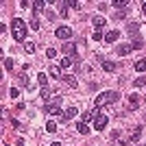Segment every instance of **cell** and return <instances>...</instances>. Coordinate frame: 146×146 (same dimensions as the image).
I'll return each instance as SVG.
<instances>
[{"label":"cell","instance_id":"5bb4252c","mask_svg":"<svg viewBox=\"0 0 146 146\" xmlns=\"http://www.w3.org/2000/svg\"><path fill=\"white\" fill-rule=\"evenodd\" d=\"M74 61H76L74 57H63V59H61V68H70Z\"/></svg>","mask_w":146,"mask_h":146},{"label":"cell","instance_id":"30bf717a","mask_svg":"<svg viewBox=\"0 0 146 146\" xmlns=\"http://www.w3.org/2000/svg\"><path fill=\"white\" fill-rule=\"evenodd\" d=\"M74 116H76V109H74V107H70V109H66V111H63V118H61V120H63V122H68V120H72Z\"/></svg>","mask_w":146,"mask_h":146},{"label":"cell","instance_id":"9c48e42d","mask_svg":"<svg viewBox=\"0 0 146 146\" xmlns=\"http://www.w3.org/2000/svg\"><path fill=\"white\" fill-rule=\"evenodd\" d=\"M92 24L96 26V31H100L105 26V18H103V15H94V18H92Z\"/></svg>","mask_w":146,"mask_h":146},{"label":"cell","instance_id":"d590c367","mask_svg":"<svg viewBox=\"0 0 146 146\" xmlns=\"http://www.w3.org/2000/svg\"><path fill=\"white\" fill-rule=\"evenodd\" d=\"M9 94H11V98H18V96H20V92H18V90H15V87H13V90H11V92H9Z\"/></svg>","mask_w":146,"mask_h":146},{"label":"cell","instance_id":"ffe728a7","mask_svg":"<svg viewBox=\"0 0 146 146\" xmlns=\"http://www.w3.org/2000/svg\"><path fill=\"white\" fill-rule=\"evenodd\" d=\"M133 85H135V87H146V76H140V79H135V81H133Z\"/></svg>","mask_w":146,"mask_h":146},{"label":"cell","instance_id":"4316f807","mask_svg":"<svg viewBox=\"0 0 146 146\" xmlns=\"http://www.w3.org/2000/svg\"><path fill=\"white\" fill-rule=\"evenodd\" d=\"M129 33H131V35H137V31H140V24H129Z\"/></svg>","mask_w":146,"mask_h":146},{"label":"cell","instance_id":"4dcf8cb0","mask_svg":"<svg viewBox=\"0 0 146 146\" xmlns=\"http://www.w3.org/2000/svg\"><path fill=\"white\" fill-rule=\"evenodd\" d=\"M20 83H22V85H26V90H29V87H31L29 79H26V74H20Z\"/></svg>","mask_w":146,"mask_h":146},{"label":"cell","instance_id":"f1b7e54d","mask_svg":"<svg viewBox=\"0 0 146 146\" xmlns=\"http://www.w3.org/2000/svg\"><path fill=\"white\" fill-rule=\"evenodd\" d=\"M100 39H105L103 31H94V42H100Z\"/></svg>","mask_w":146,"mask_h":146},{"label":"cell","instance_id":"cb8c5ba5","mask_svg":"<svg viewBox=\"0 0 146 146\" xmlns=\"http://www.w3.org/2000/svg\"><path fill=\"white\" fill-rule=\"evenodd\" d=\"M46 131H48V133H55V131H57V124H55L52 120H50V122H46Z\"/></svg>","mask_w":146,"mask_h":146},{"label":"cell","instance_id":"d6a6232c","mask_svg":"<svg viewBox=\"0 0 146 146\" xmlns=\"http://www.w3.org/2000/svg\"><path fill=\"white\" fill-rule=\"evenodd\" d=\"M5 70H9V72L13 70V59H5Z\"/></svg>","mask_w":146,"mask_h":146},{"label":"cell","instance_id":"7a4b0ae2","mask_svg":"<svg viewBox=\"0 0 146 146\" xmlns=\"http://www.w3.org/2000/svg\"><path fill=\"white\" fill-rule=\"evenodd\" d=\"M118 98H120L118 92H103V94L96 96V100H94V109H100V107L107 105V103H118Z\"/></svg>","mask_w":146,"mask_h":146},{"label":"cell","instance_id":"f546056e","mask_svg":"<svg viewBox=\"0 0 146 146\" xmlns=\"http://www.w3.org/2000/svg\"><path fill=\"white\" fill-rule=\"evenodd\" d=\"M63 7H70V9H76V7H79V2H76V0H68V2H63Z\"/></svg>","mask_w":146,"mask_h":146},{"label":"cell","instance_id":"5b68a950","mask_svg":"<svg viewBox=\"0 0 146 146\" xmlns=\"http://www.w3.org/2000/svg\"><path fill=\"white\" fill-rule=\"evenodd\" d=\"M107 127V116H96V120H94V131H103V129Z\"/></svg>","mask_w":146,"mask_h":146},{"label":"cell","instance_id":"7c38bea8","mask_svg":"<svg viewBox=\"0 0 146 146\" xmlns=\"http://www.w3.org/2000/svg\"><path fill=\"white\" fill-rule=\"evenodd\" d=\"M118 35H120V33H118V31H109V33H107V35H105V42H109V44H113L118 39Z\"/></svg>","mask_w":146,"mask_h":146},{"label":"cell","instance_id":"484cf974","mask_svg":"<svg viewBox=\"0 0 146 146\" xmlns=\"http://www.w3.org/2000/svg\"><path fill=\"white\" fill-rule=\"evenodd\" d=\"M39 96H42L44 100H48V98H50V90H48V87H42V92H39Z\"/></svg>","mask_w":146,"mask_h":146},{"label":"cell","instance_id":"44dd1931","mask_svg":"<svg viewBox=\"0 0 146 146\" xmlns=\"http://www.w3.org/2000/svg\"><path fill=\"white\" fill-rule=\"evenodd\" d=\"M39 26H42V24H39L37 15H33V20H31V29H33V31H39Z\"/></svg>","mask_w":146,"mask_h":146},{"label":"cell","instance_id":"277c9868","mask_svg":"<svg viewBox=\"0 0 146 146\" xmlns=\"http://www.w3.org/2000/svg\"><path fill=\"white\" fill-rule=\"evenodd\" d=\"M55 35L59 37V39H70V37H72V29H68V26H59V29L55 31Z\"/></svg>","mask_w":146,"mask_h":146},{"label":"cell","instance_id":"836d02e7","mask_svg":"<svg viewBox=\"0 0 146 146\" xmlns=\"http://www.w3.org/2000/svg\"><path fill=\"white\" fill-rule=\"evenodd\" d=\"M142 46H144V42H142V39H135V42H133V48H142Z\"/></svg>","mask_w":146,"mask_h":146},{"label":"cell","instance_id":"ac0fdd59","mask_svg":"<svg viewBox=\"0 0 146 146\" xmlns=\"http://www.w3.org/2000/svg\"><path fill=\"white\" fill-rule=\"evenodd\" d=\"M124 7H129V0H116L113 2V9H124Z\"/></svg>","mask_w":146,"mask_h":146},{"label":"cell","instance_id":"9a60e30c","mask_svg":"<svg viewBox=\"0 0 146 146\" xmlns=\"http://www.w3.org/2000/svg\"><path fill=\"white\" fill-rule=\"evenodd\" d=\"M103 70H105V72H113V70H116V63H111V61H103Z\"/></svg>","mask_w":146,"mask_h":146},{"label":"cell","instance_id":"8fae6325","mask_svg":"<svg viewBox=\"0 0 146 146\" xmlns=\"http://www.w3.org/2000/svg\"><path fill=\"white\" fill-rule=\"evenodd\" d=\"M140 137H142V127H135V129H133V133H131V137H129V142H133V144H135Z\"/></svg>","mask_w":146,"mask_h":146},{"label":"cell","instance_id":"8992f818","mask_svg":"<svg viewBox=\"0 0 146 146\" xmlns=\"http://www.w3.org/2000/svg\"><path fill=\"white\" fill-rule=\"evenodd\" d=\"M63 52H66L68 57H74V59H76V46H74L72 42H68V44H63Z\"/></svg>","mask_w":146,"mask_h":146},{"label":"cell","instance_id":"603a6c76","mask_svg":"<svg viewBox=\"0 0 146 146\" xmlns=\"http://www.w3.org/2000/svg\"><path fill=\"white\" fill-rule=\"evenodd\" d=\"M92 118H94V111H85V113H83V118H81V120H83V124H87V122H90Z\"/></svg>","mask_w":146,"mask_h":146},{"label":"cell","instance_id":"8d00e7d4","mask_svg":"<svg viewBox=\"0 0 146 146\" xmlns=\"http://www.w3.org/2000/svg\"><path fill=\"white\" fill-rule=\"evenodd\" d=\"M142 11H144V13H146V2H142Z\"/></svg>","mask_w":146,"mask_h":146},{"label":"cell","instance_id":"d4e9b609","mask_svg":"<svg viewBox=\"0 0 146 146\" xmlns=\"http://www.w3.org/2000/svg\"><path fill=\"white\" fill-rule=\"evenodd\" d=\"M50 76H55V79H59V76H61V70H59L57 66H52V68H50Z\"/></svg>","mask_w":146,"mask_h":146},{"label":"cell","instance_id":"e575fe53","mask_svg":"<svg viewBox=\"0 0 146 146\" xmlns=\"http://www.w3.org/2000/svg\"><path fill=\"white\" fill-rule=\"evenodd\" d=\"M124 15H127V11H118L116 15H113V18H116V20H122V18H124Z\"/></svg>","mask_w":146,"mask_h":146},{"label":"cell","instance_id":"e0dca14e","mask_svg":"<svg viewBox=\"0 0 146 146\" xmlns=\"http://www.w3.org/2000/svg\"><path fill=\"white\" fill-rule=\"evenodd\" d=\"M135 70H137V72H144V70H146V59L135 61Z\"/></svg>","mask_w":146,"mask_h":146},{"label":"cell","instance_id":"4fadbf2b","mask_svg":"<svg viewBox=\"0 0 146 146\" xmlns=\"http://www.w3.org/2000/svg\"><path fill=\"white\" fill-rule=\"evenodd\" d=\"M129 52H131V46H129V44H120V46H118V55L120 57L129 55Z\"/></svg>","mask_w":146,"mask_h":146},{"label":"cell","instance_id":"52a82bcc","mask_svg":"<svg viewBox=\"0 0 146 146\" xmlns=\"http://www.w3.org/2000/svg\"><path fill=\"white\" fill-rule=\"evenodd\" d=\"M61 81H63L66 85H70V87H76V85H79L76 76H72V74H63V76H61Z\"/></svg>","mask_w":146,"mask_h":146},{"label":"cell","instance_id":"1f68e13d","mask_svg":"<svg viewBox=\"0 0 146 146\" xmlns=\"http://www.w3.org/2000/svg\"><path fill=\"white\" fill-rule=\"evenodd\" d=\"M46 57H48V59H55V57H57V50L55 48H48V50H46Z\"/></svg>","mask_w":146,"mask_h":146},{"label":"cell","instance_id":"3957f363","mask_svg":"<svg viewBox=\"0 0 146 146\" xmlns=\"http://www.w3.org/2000/svg\"><path fill=\"white\" fill-rule=\"evenodd\" d=\"M44 109L48 111L50 116H59V113H61V98L57 96L52 103H46V105H44Z\"/></svg>","mask_w":146,"mask_h":146},{"label":"cell","instance_id":"83f0119b","mask_svg":"<svg viewBox=\"0 0 146 146\" xmlns=\"http://www.w3.org/2000/svg\"><path fill=\"white\" fill-rule=\"evenodd\" d=\"M33 7H35V13H37V11H44V2H42V0H35V2H33Z\"/></svg>","mask_w":146,"mask_h":146},{"label":"cell","instance_id":"6da1fadb","mask_svg":"<svg viewBox=\"0 0 146 146\" xmlns=\"http://www.w3.org/2000/svg\"><path fill=\"white\" fill-rule=\"evenodd\" d=\"M11 31H13V39H15V42H24L26 39V22L24 20L15 18L11 22Z\"/></svg>","mask_w":146,"mask_h":146},{"label":"cell","instance_id":"ba28073f","mask_svg":"<svg viewBox=\"0 0 146 146\" xmlns=\"http://www.w3.org/2000/svg\"><path fill=\"white\" fill-rule=\"evenodd\" d=\"M140 107V96L137 94H131L129 96V109H137Z\"/></svg>","mask_w":146,"mask_h":146},{"label":"cell","instance_id":"7402d4cb","mask_svg":"<svg viewBox=\"0 0 146 146\" xmlns=\"http://www.w3.org/2000/svg\"><path fill=\"white\" fill-rule=\"evenodd\" d=\"M24 50L29 52V55H33V52H35V44H33V42H26L24 44Z\"/></svg>","mask_w":146,"mask_h":146},{"label":"cell","instance_id":"74e56055","mask_svg":"<svg viewBox=\"0 0 146 146\" xmlns=\"http://www.w3.org/2000/svg\"><path fill=\"white\" fill-rule=\"evenodd\" d=\"M50 146H61V144H59V142H55V144H50Z\"/></svg>","mask_w":146,"mask_h":146},{"label":"cell","instance_id":"d6986e66","mask_svg":"<svg viewBox=\"0 0 146 146\" xmlns=\"http://www.w3.org/2000/svg\"><path fill=\"white\" fill-rule=\"evenodd\" d=\"M76 131H79L81 135H87V133H90V127H87V124H83V122H81L79 127H76Z\"/></svg>","mask_w":146,"mask_h":146},{"label":"cell","instance_id":"2e32d148","mask_svg":"<svg viewBox=\"0 0 146 146\" xmlns=\"http://www.w3.org/2000/svg\"><path fill=\"white\" fill-rule=\"evenodd\" d=\"M37 81H39V85H42V87H46V85H48V76H46L44 72H39V74H37Z\"/></svg>","mask_w":146,"mask_h":146}]
</instances>
